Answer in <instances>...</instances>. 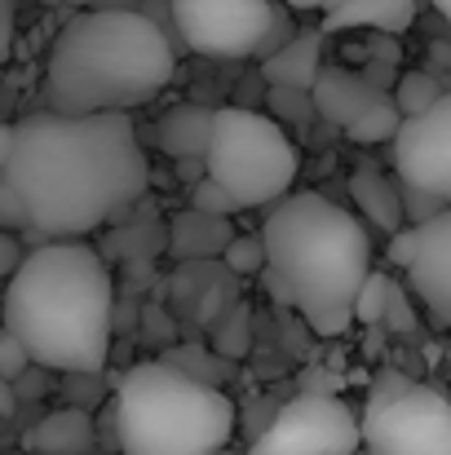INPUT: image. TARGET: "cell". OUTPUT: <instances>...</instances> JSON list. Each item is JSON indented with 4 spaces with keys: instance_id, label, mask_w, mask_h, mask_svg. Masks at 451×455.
<instances>
[{
    "instance_id": "cell-20",
    "label": "cell",
    "mask_w": 451,
    "mask_h": 455,
    "mask_svg": "<svg viewBox=\"0 0 451 455\" xmlns=\"http://www.w3.org/2000/svg\"><path fill=\"white\" fill-rule=\"evenodd\" d=\"M390 305H394V283H390V275L372 270L367 283H363V292H358V301H354V323H381V318L390 314Z\"/></svg>"
},
{
    "instance_id": "cell-9",
    "label": "cell",
    "mask_w": 451,
    "mask_h": 455,
    "mask_svg": "<svg viewBox=\"0 0 451 455\" xmlns=\"http://www.w3.org/2000/svg\"><path fill=\"white\" fill-rule=\"evenodd\" d=\"M173 27L186 49L204 58H253L275 31L279 9L270 0H168Z\"/></svg>"
},
{
    "instance_id": "cell-11",
    "label": "cell",
    "mask_w": 451,
    "mask_h": 455,
    "mask_svg": "<svg viewBox=\"0 0 451 455\" xmlns=\"http://www.w3.org/2000/svg\"><path fill=\"white\" fill-rule=\"evenodd\" d=\"M390 261L407 270L412 297L451 327V208L390 235Z\"/></svg>"
},
{
    "instance_id": "cell-25",
    "label": "cell",
    "mask_w": 451,
    "mask_h": 455,
    "mask_svg": "<svg viewBox=\"0 0 451 455\" xmlns=\"http://www.w3.org/2000/svg\"><path fill=\"white\" fill-rule=\"evenodd\" d=\"M345 0H288V9H297V13H332V9H341Z\"/></svg>"
},
{
    "instance_id": "cell-18",
    "label": "cell",
    "mask_w": 451,
    "mask_h": 455,
    "mask_svg": "<svg viewBox=\"0 0 451 455\" xmlns=\"http://www.w3.org/2000/svg\"><path fill=\"white\" fill-rule=\"evenodd\" d=\"M235 239H239V235L230 230L226 217H208V212H199V208H190V212H181V217L173 221V257H181V261L226 257Z\"/></svg>"
},
{
    "instance_id": "cell-13",
    "label": "cell",
    "mask_w": 451,
    "mask_h": 455,
    "mask_svg": "<svg viewBox=\"0 0 451 455\" xmlns=\"http://www.w3.org/2000/svg\"><path fill=\"white\" fill-rule=\"evenodd\" d=\"M213 124H217V107H199V102H186V107H173L159 124H155V142L159 151L177 164H204L208 147H213Z\"/></svg>"
},
{
    "instance_id": "cell-10",
    "label": "cell",
    "mask_w": 451,
    "mask_h": 455,
    "mask_svg": "<svg viewBox=\"0 0 451 455\" xmlns=\"http://www.w3.org/2000/svg\"><path fill=\"white\" fill-rule=\"evenodd\" d=\"M310 98H314V116L327 120L332 129H341L358 147L394 142L399 129H403L399 102L385 89H376L363 71L350 76L345 67H323V76H318Z\"/></svg>"
},
{
    "instance_id": "cell-4",
    "label": "cell",
    "mask_w": 451,
    "mask_h": 455,
    "mask_svg": "<svg viewBox=\"0 0 451 455\" xmlns=\"http://www.w3.org/2000/svg\"><path fill=\"white\" fill-rule=\"evenodd\" d=\"M173 40L133 9L71 18L44 62V111L102 116L133 111L173 84Z\"/></svg>"
},
{
    "instance_id": "cell-26",
    "label": "cell",
    "mask_w": 451,
    "mask_h": 455,
    "mask_svg": "<svg viewBox=\"0 0 451 455\" xmlns=\"http://www.w3.org/2000/svg\"><path fill=\"white\" fill-rule=\"evenodd\" d=\"M430 4H434V9L443 13V22H447V27H451V0H430Z\"/></svg>"
},
{
    "instance_id": "cell-1",
    "label": "cell",
    "mask_w": 451,
    "mask_h": 455,
    "mask_svg": "<svg viewBox=\"0 0 451 455\" xmlns=\"http://www.w3.org/2000/svg\"><path fill=\"white\" fill-rule=\"evenodd\" d=\"M150 186L129 111H31L0 133V226L40 243L85 239L129 212Z\"/></svg>"
},
{
    "instance_id": "cell-5",
    "label": "cell",
    "mask_w": 451,
    "mask_h": 455,
    "mask_svg": "<svg viewBox=\"0 0 451 455\" xmlns=\"http://www.w3.org/2000/svg\"><path fill=\"white\" fill-rule=\"evenodd\" d=\"M116 434L125 455H217L235 438V403L168 358H147L116 389Z\"/></svg>"
},
{
    "instance_id": "cell-16",
    "label": "cell",
    "mask_w": 451,
    "mask_h": 455,
    "mask_svg": "<svg viewBox=\"0 0 451 455\" xmlns=\"http://www.w3.org/2000/svg\"><path fill=\"white\" fill-rule=\"evenodd\" d=\"M416 22V0H345L323 18V36H341L354 27H372L385 36H403Z\"/></svg>"
},
{
    "instance_id": "cell-12",
    "label": "cell",
    "mask_w": 451,
    "mask_h": 455,
    "mask_svg": "<svg viewBox=\"0 0 451 455\" xmlns=\"http://www.w3.org/2000/svg\"><path fill=\"white\" fill-rule=\"evenodd\" d=\"M390 151H394V177L407 190H421L451 208V89L434 111L403 120Z\"/></svg>"
},
{
    "instance_id": "cell-7",
    "label": "cell",
    "mask_w": 451,
    "mask_h": 455,
    "mask_svg": "<svg viewBox=\"0 0 451 455\" xmlns=\"http://www.w3.org/2000/svg\"><path fill=\"white\" fill-rule=\"evenodd\" d=\"M367 455H451V398L403 371H381L363 403Z\"/></svg>"
},
{
    "instance_id": "cell-14",
    "label": "cell",
    "mask_w": 451,
    "mask_h": 455,
    "mask_svg": "<svg viewBox=\"0 0 451 455\" xmlns=\"http://www.w3.org/2000/svg\"><path fill=\"white\" fill-rule=\"evenodd\" d=\"M318 49H323V27L297 31L293 44H284L275 58L262 62V76L270 80V89H293V93H314L323 67H318Z\"/></svg>"
},
{
    "instance_id": "cell-22",
    "label": "cell",
    "mask_w": 451,
    "mask_h": 455,
    "mask_svg": "<svg viewBox=\"0 0 451 455\" xmlns=\"http://www.w3.org/2000/svg\"><path fill=\"white\" fill-rule=\"evenodd\" d=\"M31 363H36V358H31V349H27L13 331H0V380H4V385H13Z\"/></svg>"
},
{
    "instance_id": "cell-3",
    "label": "cell",
    "mask_w": 451,
    "mask_h": 455,
    "mask_svg": "<svg viewBox=\"0 0 451 455\" xmlns=\"http://www.w3.org/2000/svg\"><path fill=\"white\" fill-rule=\"evenodd\" d=\"M266 283L288 301L310 331L341 336L354 323V301L372 275L367 226L318 190H293L262 226Z\"/></svg>"
},
{
    "instance_id": "cell-15",
    "label": "cell",
    "mask_w": 451,
    "mask_h": 455,
    "mask_svg": "<svg viewBox=\"0 0 451 455\" xmlns=\"http://www.w3.org/2000/svg\"><path fill=\"white\" fill-rule=\"evenodd\" d=\"M350 195H354V208L385 235H399L403 230V217H407V204H403V181L385 177L381 168H358L350 177Z\"/></svg>"
},
{
    "instance_id": "cell-23",
    "label": "cell",
    "mask_w": 451,
    "mask_h": 455,
    "mask_svg": "<svg viewBox=\"0 0 451 455\" xmlns=\"http://www.w3.org/2000/svg\"><path fill=\"white\" fill-rule=\"evenodd\" d=\"M226 266H230L235 275H257V270H266V243H262V239H235L230 252H226Z\"/></svg>"
},
{
    "instance_id": "cell-19",
    "label": "cell",
    "mask_w": 451,
    "mask_h": 455,
    "mask_svg": "<svg viewBox=\"0 0 451 455\" xmlns=\"http://www.w3.org/2000/svg\"><path fill=\"white\" fill-rule=\"evenodd\" d=\"M443 98H447V89L439 84V71H407L394 89V102H399L403 120H416V116L434 111Z\"/></svg>"
},
{
    "instance_id": "cell-17",
    "label": "cell",
    "mask_w": 451,
    "mask_h": 455,
    "mask_svg": "<svg viewBox=\"0 0 451 455\" xmlns=\"http://www.w3.org/2000/svg\"><path fill=\"white\" fill-rule=\"evenodd\" d=\"M93 438H98L93 416L80 411V407H62V411H49L27 434V447H31V455H89Z\"/></svg>"
},
{
    "instance_id": "cell-6",
    "label": "cell",
    "mask_w": 451,
    "mask_h": 455,
    "mask_svg": "<svg viewBox=\"0 0 451 455\" xmlns=\"http://www.w3.org/2000/svg\"><path fill=\"white\" fill-rule=\"evenodd\" d=\"M301 155L279 120L248 107H217L204 177L226 186L239 208H275L293 195Z\"/></svg>"
},
{
    "instance_id": "cell-21",
    "label": "cell",
    "mask_w": 451,
    "mask_h": 455,
    "mask_svg": "<svg viewBox=\"0 0 451 455\" xmlns=\"http://www.w3.org/2000/svg\"><path fill=\"white\" fill-rule=\"evenodd\" d=\"M190 208H199L208 217H230V212H239V199L226 186H217L213 177H199L195 190H190Z\"/></svg>"
},
{
    "instance_id": "cell-2",
    "label": "cell",
    "mask_w": 451,
    "mask_h": 455,
    "mask_svg": "<svg viewBox=\"0 0 451 455\" xmlns=\"http://www.w3.org/2000/svg\"><path fill=\"white\" fill-rule=\"evenodd\" d=\"M4 331H13L44 371L98 376L116 340L107 261L85 239L31 248L18 275L4 279Z\"/></svg>"
},
{
    "instance_id": "cell-24",
    "label": "cell",
    "mask_w": 451,
    "mask_h": 455,
    "mask_svg": "<svg viewBox=\"0 0 451 455\" xmlns=\"http://www.w3.org/2000/svg\"><path fill=\"white\" fill-rule=\"evenodd\" d=\"M22 261H27V257L18 252V235H9V230H4V235H0V270H4V279H13Z\"/></svg>"
},
{
    "instance_id": "cell-8",
    "label": "cell",
    "mask_w": 451,
    "mask_h": 455,
    "mask_svg": "<svg viewBox=\"0 0 451 455\" xmlns=\"http://www.w3.org/2000/svg\"><path fill=\"white\" fill-rule=\"evenodd\" d=\"M363 416L336 394H301L275 411L248 455H358Z\"/></svg>"
}]
</instances>
